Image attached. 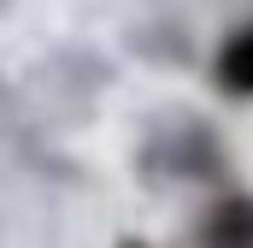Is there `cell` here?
<instances>
[{"instance_id": "6da1fadb", "label": "cell", "mask_w": 253, "mask_h": 248, "mask_svg": "<svg viewBox=\"0 0 253 248\" xmlns=\"http://www.w3.org/2000/svg\"><path fill=\"white\" fill-rule=\"evenodd\" d=\"M200 248H253V195H230L200 219Z\"/></svg>"}, {"instance_id": "7a4b0ae2", "label": "cell", "mask_w": 253, "mask_h": 248, "mask_svg": "<svg viewBox=\"0 0 253 248\" xmlns=\"http://www.w3.org/2000/svg\"><path fill=\"white\" fill-rule=\"evenodd\" d=\"M212 77H218V89H224V95L253 101V24L230 30V42H224V48H218V60H212Z\"/></svg>"}, {"instance_id": "3957f363", "label": "cell", "mask_w": 253, "mask_h": 248, "mask_svg": "<svg viewBox=\"0 0 253 248\" xmlns=\"http://www.w3.org/2000/svg\"><path fill=\"white\" fill-rule=\"evenodd\" d=\"M129 248H141V243H129Z\"/></svg>"}]
</instances>
